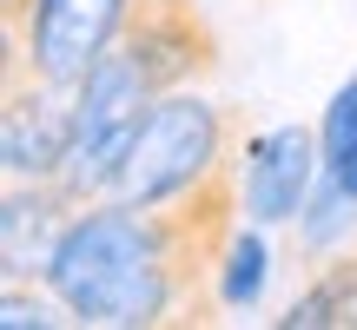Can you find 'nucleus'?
Masks as SVG:
<instances>
[{
    "label": "nucleus",
    "instance_id": "f8f14e48",
    "mask_svg": "<svg viewBox=\"0 0 357 330\" xmlns=\"http://www.w3.org/2000/svg\"><path fill=\"white\" fill-rule=\"evenodd\" d=\"M0 324H7V330H26V324H40V330H47V324H73V311H66L60 304V297H26V278H7V297H0Z\"/></svg>",
    "mask_w": 357,
    "mask_h": 330
},
{
    "label": "nucleus",
    "instance_id": "f03ea898",
    "mask_svg": "<svg viewBox=\"0 0 357 330\" xmlns=\"http://www.w3.org/2000/svg\"><path fill=\"white\" fill-rule=\"evenodd\" d=\"M231 139H238V113L199 100L192 86L159 93L139 139H132V152H126V165H119V178H113V198L166 205L178 191H192L212 165H225Z\"/></svg>",
    "mask_w": 357,
    "mask_h": 330
},
{
    "label": "nucleus",
    "instance_id": "39448f33",
    "mask_svg": "<svg viewBox=\"0 0 357 330\" xmlns=\"http://www.w3.org/2000/svg\"><path fill=\"white\" fill-rule=\"evenodd\" d=\"M119 53L139 66L153 93H178L218 73V33L199 0H132L119 26Z\"/></svg>",
    "mask_w": 357,
    "mask_h": 330
},
{
    "label": "nucleus",
    "instance_id": "7ed1b4c3",
    "mask_svg": "<svg viewBox=\"0 0 357 330\" xmlns=\"http://www.w3.org/2000/svg\"><path fill=\"white\" fill-rule=\"evenodd\" d=\"M153 100L159 93L139 79V66H132L119 47L73 86V146H66L60 185L73 191L79 205H93V198L113 191V178H119V165H126L132 139H139Z\"/></svg>",
    "mask_w": 357,
    "mask_h": 330
},
{
    "label": "nucleus",
    "instance_id": "20e7f679",
    "mask_svg": "<svg viewBox=\"0 0 357 330\" xmlns=\"http://www.w3.org/2000/svg\"><path fill=\"white\" fill-rule=\"evenodd\" d=\"M126 7L132 0H33L26 20L7 33V60L33 66L53 86H79L119 47Z\"/></svg>",
    "mask_w": 357,
    "mask_h": 330
},
{
    "label": "nucleus",
    "instance_id": "423d86ee",
    "mask_svg": "<svg viewBox=\"0 0 357 330\" xmlns=\"http://www.w3.org/2000/svg\"><path fill=\"white\" fill-rule=\"evenodd\" d=\"M66 146H73V86H53L33 66L7 60V106H0L7 178H60Z\"/></svg>",
    "mask_w": 357,
    "mask_h": 330
},
{
    "label": "nucleus",
    "instance_id": "f257e3e1",
    "mask_svg": "<svg viewBox=\"0 0 357 330\" xmlns=\"http://www.w3.org/2000/svg\"><path fill=\"white\" fill-rule=\"evenodd\" d=\"M238 159L212 165L166 205L106 191L66 218L40 284L73 311V324H212L225 311L218 265L238 238Z\"/></svg>",
    "mask_w": 357,
    "mask_h": 330
},
{
    "label": "nucleus",
    "instance_id": "9d476101",
    "mask_svg": "<svg viewBox=\"0 0 357 330\" xmlns=\"http://www.w3.org/2000/svg\"><path fill=\"white\" fill-rule=\"evenodd\" d=\"M318 178L357 198V73L331 93V106L318 119Z\"/></svg>",
    "mask_w": 357,
    "mask_h": 330
},
{
    "label": "nucleus",
    "instance_id": "ddd939ff",
    "mask_svg": "<svg viewBox=\"0 0 357 330\" xmlns=\"http://www.w3.org/2000/svg\"><path fill=\"white\" fill-rule=\"evenodd\" d=\"M26 7H33V0H0V13H7V33H13V26L26 20Z\"/></svg>",
    "mask_w": 357,
    "mask_h": 330
},
{
    "label": "nucleus",
    "instance_id": "0eeeda50",
    "mask_svg": "<svg viewBox=\"0 0 357 330\" xmlns=\"http://www.w3.org/2000/svg\"><path fill=\"white\" fill-rule=\"evenodd\" d=\"M245 218L252 225H291L318 191V132L311 126H271L252 132L238 152Z\"/></svg>",
    "mask_w": 357,
    "mask_h": 330
},
{
    "label": "nucleus",
    "instance_id": "1a4fd4ad",
    "mask_svg": "<svg viewBox=\"0 0 357 330\" xmlns=\"http://www.w3.org/2000/svg\"><path fill=\"white\" fill-rule=\"evenodd\" d=\"M284 330H357V244L337 251L305 291L291 297V311L278 317Z\"/></svg>",
    "mask_w": 357,
    "mask_h": 330
},
{
    "label": "nucleus",
    "instance_id": "9b49d317",
    "mask_svg": "<svg viewBox=\"0 0 357 330\" xmlns=\"http://www.w3.org/2000/svg\"><path fill=\"white\" fill-rule=\"evenodd\" d=\"M265 271H271V251L258 231L238 225V238H231L225 265H218V304L238 311V304H258V291H265Z\"/></svg>",
    "mask_w": 357,
    "mask_h": 330
},
{
    "label": "nucleus",
    "instance_id": "6e6552de",
    "mask_svg": "<svg viewBox=\"0 0 357 330\" xmlns=\"http://www.w3.org/2000/svg\"><path fill=\"white\" fill-rule=\"evenodd\" d=\"M73 212H79V198L60 178H13L7 205H0V258H7V278H47V258H53V244H60Z\"/></svg>",
    "mask_w": 357,
    "mask_h": 330
}]
</instances>
